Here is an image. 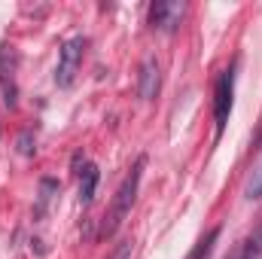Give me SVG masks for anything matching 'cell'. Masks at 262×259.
<instances>
[{
    "label": "cell",
    "instance_id": "6da1fadb",
    "mask_svg": "<svg viewBox=\"0 0 262 259\" xmlns=\"http://www.w3.org/2000/svg\"><path fill=\"white\" fill-rule=\"evenodd\" d=\"M143 165H146V159L140 156V159L134 162V168L125 174V180L119 183L116 198H113V204H110V210H107V217H104V223H101V229H98V235H101V238H113V235L119 232V226L125 223V217L131 213V207H134V198H137V189H140Z\"/></svg>",
    "mask_w": 262,
    "mask_h": 259
},
{
    "label": "cell",
    "instance_id": "30bf717a",
    "mask_svg": "<svg viewBox=\"0 0 262 259\" xmlns=\"http://www.w3.org/2000/svg\"><path fill=\"white\" fill-rule=\"evenodd\" d=\"M52 192H58V183L55 180H40V204H37V213H43L46 210V204H49V198H52Z\"/></svg>",
    "mask_w": 262,
    "mask_h": 259
},
{
    "label": "cell",
    "instance_id": "8fae6325",
    "mask_svg": "<svg viewBox=\"0 0 262 259\" xmlns=\"http://www.w3.org/2000/svg\"><path fill=\"white\" fill-rule=\"evenodd\" d=\"M131 256H134V244H131V241H122L107 259H131Z\"/></svg>",
    "mask_w": 262,
    "mask_h": 259
},
{
    "label": "cell",
    "instance_id": "3957f363",
    "mask_svg": "<svg viewBox=\"0 0 262 259\" xmlns=\"http://www.w3.org/2000/svg\"><path fill=\"white\" fill-rule=\"evenodd\" d=\"M82 55H85V37H70L61 43L58 52V67H55V82L58 89H70L79 67H82Z\"/></svg>",
    "mask_w": 262,
    "mask_h": 259
},
{
    "label": "cell",
    "instance_id": "7c38bea8",
    "mask_svg": "<svg viewBox=\"0 0 262 259\" xmlns=\"http://www.w3.org/2000/svg\"><path fill=\"white\" fill-rule=\"evenodd\" d=\"M18 149H21L25 156H31V153H34V146H31V134H28V131L18 137Z\"/></svg>",
    "mask_w": 262,
    "mask_h": 259
},
{
    "label": "cell",
    "instance_id": "277c9868",
    "mask_svg": "<svg viewBox=\"0 0 262 259\" xmlns=\"http://www.w3.org/2000/svg\"><path fill=\"white\" fill-rule=\"evenodd\" d=\"M15 64H18L15 46H9V43H0V95H3V104H6V110H15V107H18Z\"/></svg>",
    "mask_w": 262,
    "mask_h": 259
},
{
    "label": "cell",
    "instance_id": "ba28073f",
    "mask_svg": "<svg viewBox=\"0 0 262 259\" xmlns=\"http://www.w3.org/2000/svg\"><path fill=\"white\" fill-rule=\"evenodd\" d=\"M244 198H247V201H256V198H262V153H259V159L253 162L250 174H247V183H244Z\"/></svg>",
    "mask_w": 262,
    "mask_h": 259
},
{
    "label": "cell",
    "instance_id": "52a82bcc",
    "mask_svg": "<svg viewBox=\"0 0 262 259\" xmlns=\"http://www.w3.org/2000/svg\"><path fill=\"white\" fill-rule=\"evenodd\" d=\"M98 180H101L98 165H92V162H85V159H82V168H79V201H82V204H89V201L95 198Z\"/></svg>",
    "mask_w": 262,
    "mask_h": 259
},
{
    "label": "cell",
    "instance_id": "9c48e42d",
    "mask_svg": "<svg viewBox=\"0 0 262 259\" xmlns=\"http://www.w3.org/2000/svg\"><path fill=\"white\" fill-rule=\"evenodd\" d=\"M216 238H220V226H213V229H207L201 238L195 241V247H192V253L186 259H207L213 253V244H216Z\"/></svg>",
    "mask_w": 262,
    "mask_h": 259
},
{
    "label": "cell",
    "instance_id": "7a4b0ae2",
    "mask_svg": "<svg viewBox=\"0 0 262 259\" xmlns=\"http://www.w3.org/2000/svg\"><path fill=\"white\" fill-rule=\"evenodd\" d=\"M232 107H235V64L229 70H223L216 76V85H213V125H216V137H223V131L229 125Z\"/></svg>",
    "mask_w": 262,
    "mask_h": 259
},
{
    "label": "cell",
    "instance_id": "4fadbf2b",
    "mask_svg": "<svg viewBox=\"0 0 262 259\" xmlns=\"http://www.w3.org/2000/svg\"><path fill=\"white\" fill-rule=\"evenodd\" d=\"M226 259H244V244L238 241V244H235V250H232V253H229Z\"/></svg>",
    "mask_w": 262,
    "mask_h": 259
},
{
    "label": "cell",
    "instance_id": "5b68a950",
    "mask_svg": "<svg viewBox=\"0 0 262 259\" xmlns=\"http://www.w3.org/2000/svg\"><path fill=\"white\" fill-rule=\"evenodd\" d=\"M186 18V3H177V0H159L149 6V25L152 31H162V34H174Z\"/></svg>",
    "mask_w": 262,
    "mask_h": 259
},
{
    "label": "cell",
    "instance_id": "8992f818",
    "mask_svg": "<svg viewBox=\"0 0 262 259\" xmlns=\"http://www.w3.org/2000/svg\"><path fill=\"white\" fill-rule=\"evenodd\" d=\"M159 89H162V67L159 61L149 55L143 64H140V76H137V95L143 101H156L159 98Z\"/></svg>",
    "mask_w": 262,
    "mask_h": 259
}]
</instances>
